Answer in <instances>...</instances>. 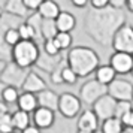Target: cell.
Returning <instances> with one entry per match:
<instances>
[{
    "instance_id": "30",
    "label": "cell",
    "mask_w": 133,
    "mask_h": 133,
    "mask_svg": "<svg viewBox=\"0 0 133 133\" xmlns=\"http://www.w3.org/2000/svg\"><path fill=\"white\" fill-rule=\"evenodd\" d=\"M18 30H19V35H21V39H33V41H36V30L27 21H24L19 25Z\"/></svg>"
},
{
    "instance_id": "27",
    "label": "cell",
    "mask_w": 133,
    "mask_h": 133,
    "mask_svg": "<svg viewBox=\"0 0 133 133\" xmlns=\"http://www.w3.org/2000/svg\"><path fill=\"white\" fill-rule=\"evenodd\" d=\"M61 75H63V81H64V84H69V85L76 84L78 79H79L78 73L75 72L69 64H66V66L61 67Z\"/></svg>"
},
{
    "instance_id": "23",
    "label": "cell",
    "mask_w": 133,
    "mask_h": 133,
    "mask_svg": "<svg viewBox=\"0 0 133 133\" xmlns=\"http://www.w3.org/2000/svg\"><path fill=\"white\" fill-rule=\"evenodd\" d=\"M19 88L18 87H14V85H5V88L2 91V100H5L8 105H14V103L18 102L19 97Z\"/></svg>"
},
{
    "instance_id": "14",
    "label": "cell",
    "mask_w": 133,
    "mask_h": 133,
    "mask_svg": "<svg viewBox=\"0 0 133 133\" xmlns=\"http://www.w3.org/2000/svg\"><path fill=\"white\" fill-rule=\"evenodd\" d=\"M46 88V82H45V79L39 75L37 72H35L33 69L29 70L27 73V76H25V81L23 87H21V90L23 91H30V93H41L42 90Z\"/></svg>"
},
{
    "instance_id": "36",
    "label": "cell",
    "mask_w": 133,
    "mask_h": 133,
    "mask_svg": "<svg viewBox=\"0 0 133 133\" xmlns=\"http://www.w3.org/2000/svg\"><path fill=\"white\" fill-rule=\"evenodd\" d=\"M123 123H124V126H132L133 127V109H130L126 115H123Z\"/></svg>"
},
{
    "instance_id": "31",
    "label": "cell",
    "mask_w": 133,
    "mask_h": 133,
    "mask_svg": "<svg viewBox=\"0 0 133 133\" xmlns=\"http://www.w3.org/2000/svg\"><path fill=\"white\" fill-rule=\"evenodd\" d=\"M133 100H118L117 102V109H115V115L118 118H123V115H126L130 109H133Z\"/></svg>"
},
{
    "instance_id": "2",
    "label": "cell",
    "mask_w": 133,
    "mask_h": 133,
    "mask_svg": "<svg viewBox=\"0 0 133 133\" xmlns=\"http://www.w3.org/2000/svg\"><path fill=\"white\" fill-rule=\"evenodd\" d=\"M67 64L78 73L79 78H85L91 73H94L99 64L100 58L97 52L90 46H75L67 51Z\"/></svg>"
},
{
    "instance_id": "19",
    "label": "cell",
    "mask_w": 133,
    "mask_h": 133,
    "mask_svg": "<svg viewBox=\"0 0 133 133\" xmlns=\"http://www.w3.org/2000/svg\"><path fill=\"white\" fill-rule=\"evenodd\" d=\"M3 9H5L6 12L19 15V17H23V18H27V17L31 14V11L25 6L24 0H8Z\"/></svg>"
},
{
    "instance_id": "10",
    "label": "cell",
    "mask_w": 133,
    "mask_h": 133,
    "mask_svg": "<svg viewBox=\"0 0 133 133\" xmlns=\"http://www.w3.org/2000/svg\"><path fill=\"white\" fill-rule=\"evenodd\" d=\"M108 93L117 100H133V84L127 79L115 78L108 84Z\"/></svg>"
},
{
    "instance_id": "6",
    "label": "cell",
    "mask_w": 133,
    "mask_h": 133,
    "mask_svg": "<svg viewBox=\"0 0 133 133\" xmlns=\"http://www.w3.org/2000/svg\"><path fill=\"white\" fill-rule=\"evenodd\" d=\"M114 51H126L133 54V27L130 24H123L117 30L111 45Z\"/></svg>"
},
{
    "instance_id": "17",
    "label": "cell",
    "mask_w": 133,
    "mask_h": 133,
    "mask_svg": "<svg viewBox=\"0 0 133 133\" xmlns=\"http://www.w3.org/2000/svg\"><path fill=\"white\" fill-rule=\"evenodd\" d=\"M55 24L58 27V31H72L76 27V18L73 17L72 12L61 11L55 18Z\"/></svg>"
},
{
    "instance_id": "22",
    "label": "cell",
    "mask_w": 133,
    "mask_h": 133,
    "mask_svg": "<svg viewBox=\"0 0 133 133\" xmlns=\"http://www.w3.org/2000/svg\"><path fill=\"white\" fill-rule=\"evenodd\" d=\"M30 112H27V111H23V109H19L18 111H15L12 112V120H14V126H15V132H23L25 127L30 124Z\"/></svg>"
},
{
    "instance_id": "21",
    "label": "cell",
    "mask_w": 133,
    "mask_h": 133,
    "mask_svg": "<svg viewBox=\"0 0 133 133\" xmlns=\"http://www.w3.org/2000/svg\"><path fill=\"white\" fill-rule=\"evenodd\" d=\"M123 127H124L123 120L118 118L117 115H112V117L102 121L100 130L103 133H123Z\"/></svg>"
},
{
    "instance_id": "28",
    "label": "cell",
    "mask_w": 133,
    "mask_h": 133,
    "mask_svg": "<svg viewBox=\"0 0 133 133\" xmlns=\"http://www.w3.org/2000/svg\"><path fill=\"white\" fill-rule=\"evenodd\" d=\"M12 48L14 46H11V45L5 41L3 33L0 31V58H3V60H6V61L12 60Z\"/></svg>"
},
{
    "instance_id": "8",
    "label": "cell",
    "mask_w": 133,
    "mask_h": 133,
    "mask_svg": "<svg viewBox=\"0 0 133 133\" xmlns=\"http://www.w3.org/2000/svg\"><path fill=\"white\" fill-rule=\"evenodd\" d=\"M66 64H67V58H64L61 55V52L52 55V54H48L43 48H41V54H39V58H37L35 66L39 67L43 72L51 73V72H54L55 69L63 67V66H66Z\"/></svg>"
},
{
    "instance_id": "43",
    "label": "cell",
    "mask_w": 133,
    "mask_h": 133,
    "mask_svg": "<svg viewBox=\"0 0 133 133\" xmlns=\"http://www.w3.org/2000/svg\"><path fill=\"white\" fill-rule=\"evenodd\" d=\"M6 60H3V58H0V73H2V70L5 69V66H6Z\"/></svg>"
},
{
    "instance_id": "44",
    "label": "cell",
    "mask_w": 133,
    "mask_h": 133,
    "mask_svg": "<svg viewBox=\"0 0 133 133\" xmlns=\"http://www.w3.org/2000/svg\"><path fill=\"white\" fill-rule=\"evenodd\" d=\"M6 2H8V0H0V8H5Z\"/></svg>"
},
{
    "instance_id": "16",
    "label": "cell",
    "mask_w": 133,
    "mask_h": 133,
    "mask_svg": "<svg viewBox=\"0 0 133 133\" xmlns=\"http://www.w3.org/2000/svg\"><path fill=\"white\" fill-rule=\"evenodd\" d=\"M17 105H18V108L23 109V111L33 112V111L39 106L37 94H36V93H30V91H23V90H21Z\"/></svg>"
},
{
    "instance_id": "38",
    "label": "cell",
    "mask_w": 133,
    "mask_h": 133,
    "mask_svg": "<svg viewBox=\"0 0 133 133\" xmlns=\"http://www.w3.org/2000/svg\"><path fill=\"white\" fill-rule=\"evenodd\" d=\"M70 3H72L75 8H85L88 3H90V0H70Z\"/></svg>"
},
{
    "instance_id": "24",
    "label": "cell",
    "mask_w": 133,
    "mask_h": 133,
    "mask_svg": "<svg viewBox=\"0 0 133 133\" xmlns=\"http://www.w3.org/2000/svg\"><path fill=\"white\" fill-rule=\"evenodd\" d=\"M57 33H58V27H57V24H55V19L43 18V23H42L43 41H45V39H49V37H55Z\"/></svg>"
},
{
    "instance_id": "37",
    "label": "cell",
    "mask_w": 133,
    "mask_h": 133,
    "mask_svg": "<svg viewBox=\"0 0 133 133\" xmlns=\"http://www.w3.org/2000/svg\"><path fill=\"white\" fill-rule=\"evenodd\" d=\"M41 130H42V129H41V127H37L36 124L31 121V123H30V124H29L27 127H25L23 132H24V133H39Z\"/></svg>"
},
{
    "instance_id": "7",
    "label": "cell",
    "mask_w": 133,
    "mask_h": 133,
    "mask_svg": "<svg viewBox=\"0 0 133 133\" xmlns=\"http://www.w3.org/2000/svg\"><path fill=\"white\" fill-rule=\"evenodd\" d=\"M81 97L75 96L72 93H63L60 94V102H58V112L64 118H75L81 112Z\"/></svg>"
},
{
    "instance_id": "20",
    "label": "cell",
    "mask_w": 133,
    "mask_h": 133,
    "mask_svg": "<svg viewBox=\"0 0 133 133\" xmlns=\"http://www.w3.org/2000/svg\"><path fill=\"white\" fill-rule=\"evenodd\" d=\"M37 12L42 15L43 18H52L55 19L58 17V14L61 12L60 11V6H58V3L54 2V0H43L42 5L39 6L37 9Z\"/></svg>"
},
{
    "instance_id": "42",
    "label": "cell",
    "mask_w": 133,
    "mask_h": 133,
    "mask_svg": "<svg viewBox=\"0 0 133 133\" xmlns=\"http://www.w3.org/2000/svg\"><path fill=\"white\" fill-rule=\"evenodd\" d=\"M123 133H133V127L132 126H124L123 127Z\"/></svg>"
},
{
    "instance_id": "40",
    "label": "cell",
    "mask_w": 133,
    "mask_h": 133,
    "mask_svg": "<svg viewBox=\"0 0 133 133\" xmlns=\"http://www.w3.org/2000/svg\"><path fill=\"white\" fill-rule=\"evenodd\" d=\"M126 2H127V0H111V5L115 6V8L123 9V8H126Z\"/></svg>"
},
{
    "instance_id": "15",
    "label": "cell",
    "mask_w": 133,
    "mask_h": 133,
    "mask_svg": "<svg viewBox=\"0 0 133 133\" xmlns=\"http://www.w3.org/2000/svg\"><path fill=\"white\" fill-rule=\"evenodd\" d=\"M37 100H39V106H45L52 111H58V102H60V96L55 91L45 88L41 93H37Z\"/></svg>"
},
{
    "instance_id": "33",
    "label": "cell",
    "mask_w": 133,
    "mask_h": 133,
    "mask_svg": "<svg viewBox=\"0 0 133 133\" xmlns=\"http://www.w3.org/2000/svg\"><path fill=\"white\" fill-rule=\"evenodd\" d=\"M49 78H51V82L52 84H64V81H63V75H61V67H58V69H55L54 72L49 73Z\"/></svg>"
},
{
    "instance_id": "39",
    "label": "cell",
    "mask_w": 133,
    "mask_h": 133,
    "mask_svg": "<svg viewBox=\"0 0 133 133\" xmlns=\"http://www.w3.org/2000/svg\"><path fill=\"white\" fill-rule=\"evenodd\" d=\"M6 112H9V105H8L5 100H2V99H0V115L6 114Z\"/></svg>"
},
{
    "instance_id": "12",
    "label": "cell",
    "mask_w": 133,
    "mask_h": 133,
    "mask_svg": "<svg viewBox=\"0 0 133 133\" xmlns=\"http://www.w3.org/2000/svg\"><path fill=\"white\" fill-rule=\"evenodd\" d=\"M99 117L93 109H85L79 112L78 121H76V130L79 133H91L99 129Z\"/></svg>"
},
{
    "instance_id": "25",
    "label": "cell",
    "mask_w": 133,
    "mask_h": 133,
    "mask_svg": "<svg viewBox=\"0 0 133 133\" xmlns=\"http://www.w3.org/2000/svg\"><path fill=\"white\" fill-rule=\"evenodd\" d=\"M55 42L57 45L60 46L61 51H64V49H69L72 46V42H73V37L70 35V31H58L57 35H55Z\"/></svg>"
},
{
    "instance_id": "45",
    "label": "cell",
    "mask_w": 133,
    "mask_h": 133,
    "mask_svg": "<svg viewBox=\"0 0 133 133\" xmlns=\"http://www.w3.org/2000/svg\"><path fill=\"white\" fill-rule=\"evenodd\" d=\"M132 76H133V69H132Z\"/></svg>"
},
{
    "instance_id": "41",
    "label": "cell",
    "mask_w": 133,
    "mask_h": 133,
    "mask_svg": "<svg viewBox=\"0 0 133 133\" xmlns=\"http://www.w3.org/2000/svg\"><path fill=\"white\" fill-rule=\"evenodd\" d=\"M126 8H127V11H129V12L133 14V0H127V2H126Z\"/></svg>"
},
{
    "instance_id": "26",
    "label": "cell",
    "mask_w": 133,
    "mask_h": 133,
    "mask_svg": "<svg viewBox=\"0 0 133 133\" xmlns=\"http://www.w3.org/2000/svg\"><path fill=\"white\" fill-rule=\"evenodd\" d=\"M0 132L3 133L15 132V126H14V120H12V114L11 112L0 115Z\"/></svg>"
},
{
    "instance_id": "32",
    "label": "cell",
    "mask_w": 133,
    "mask_h": 133,
    "mask_svg": "<svg viewBox=\"0 0 133 133\" xmlns=\"http://www.w3.org/2000/svg\"><path fill=\"white\" fill-rule=\"evenodd\" d=\"M41 48H43L48 54H52V55H55V54H60L61 52V49H60V46L57 45V42H55V39L54 37H49V39H45L43 41V43L41 45Z\"/></svg>"
},
{
    "instance_id": "18",
    "label": "cell",
    "mask_w": 133,
    "mask_h": 133,
    "mask_svg": "<svg viewBox=\"0 0 133 133\" xmlns=\"http://www.w3.org/2000/svg\"><path fill=\"white\" fill-rule=\"evenodd\" d=\"M117 75L118 73L115 72V69L111 66V63L109 64H99L96 70H94V78H97L100 82L103 84H111L115 78H117Z\"/></svg>"
},
{
    "instance_id": "34",
    "label": "cell",
    "mask_w": 133,
    "mask_h": 133,
    "mask_svg": "<svg viewBox=\"0 0 133 133\" xmlns=\"http://www.w3.org/2000/svg\"><path fill=\"white\" fill-rule=\"evenodd\" d=\"M42 2H43V0H24L25 6L29 8V9H30L31 12L37 11V9H39V6L42 5Z\"/></svg>"
},
{
    "instance_id": "29",
    "label": "cell",
    "mask_w": 133,
    "mask_h": 133,
    "mask_svg": "<svg viewBox=\"0 0 133 133\" xmlns=\"http://www.w3.org/2000/svg\"><path fill=\"white\" fill-rule=\"evenodd\" d=\"M3 36H5V41H6L11 46L14 45H17V43L21 41V35H19V30L18 27H12V29H8L5 33H3Z\"/></svg>"
},
{
    "instance_id": "13",
    "label": "cell",
    "mask_w": 133,
    "mask_h": 133,
    "mask_svg": "<svg viewBox=\"0 0 133 133\" xmlns=\"http://www.w3.org/2000/svg\"><path fill=\"white\" fill-rule=\"evenodd\" d=\"M33 123L41 129H49L55 121V111L45 106H37L33 112Z\"/></svg>"
},
{
    "instance_id": "9",
    "label": "cell",
    "mask_w": 133,
    "mask_h": 133,
    "mask_svg": "<svg viewBox=\"0 0 133 133\" xmlns=\"http://www.w3.org/2000/svg\"><path fill=\"white\" fill-rule=\"evenodd\" d=\"M117 102H118V100H117L115 97H112L109 93H106L105 96H102L100 99H97L91 106H93V111L97 114L99 120L103 121V120H106V118H109V117L115 115Z\"/></svg>"
},
{
    "instance_id": "5",
    "label": "cell",
    "mask_w": 133,
    "mask_h": 133,
    "mask_svg": "<svg viewBox=\"0 0 133 133\" xmlns=\"http://www.w3.org/2000/svg\"><path fill=\"white\" fill-rule=\"evenodd\" d=\"M106 93H108V85L100 82L97 78H93L84 82L82 87L79 88V97L85 105H93L97 99L105 96Z\"/></svg>"
},
{
    "instance_id": "4",
    "label": "cell",
    "mask_w": 133,
    "mask_h": 133,
    "mask_svg": "<svg viewBox=\"0 0 133 133\" xmlns=\"http://www.w3.org/2000/svg\"><path fill=\"white\" fill-rule=\"evenodd\" d=\"M30 69H25V67L19 66L17 61H8L5 69L2 70L0 73V81L2 82H5L6 85H14V87H18L19 90H21V87L24 84L25 81V76H27V73H29Z\"/></svg>"
},
{
    "instance_id": "3",
    "label": "cell",
    "mask_w": 133,
    "mask_h": 133,
    "mask_svg": "<svg viewBox=\"0 0 133 133\" xmlns=\"http://www.w3.org/2000/svg\"><path fill=\"white\" fill-rule=\"evenodd\" d=\"M39 54H41V45L33 39H21L12 48V60L25 69H30L36 64Z\"/></svg>"
},
{
    "instance_id": "35",
    "label": "cell",
    "mask_w": 133,
    "mask_h": 133,
    "mask_svg": "<svg viewBox=\"0 0 133 133\" xmlns=\"http://www.w3.org/2000/svg\"><path fill=\"white\" fill-rule=\"evenodd\" d=\"M90 5L91 8H105L108 6V5H111V0H90Z\"/></svg>"
},
{
    "instance_id": "1",
    "label": "cell",
    "mask_w": 133,
    "mask_h": 133,
    "mask_svg": "<svg viewBox=\"0 0 133 133\" xmlns=\"http://www.w3.org/2000/svg\"><path fill=\"white\" fill-rule=\"evenodd\" d=\"M123 24H126V14L112 5L99 9L91 8L84 19L85 33L102 46L112 45L115 33Z\"/></svg>"
},
{
    "instance_id": "11",
    "label": "cell",
    "mask_w": 133,
    "mask_h": 133,
    "mask_svg": "<svg viewBox=\"0 0 133 133\" xmlns=\"http://www.w3.org/2000/svg\"><path fill=\"white\" fill-rule=\"evenodd\" d=\"M111 66L115 69L118 75H127L132 73L133 69V54L126 51H114V54L109 58Z\"/></svg>"
}]
</instances>
